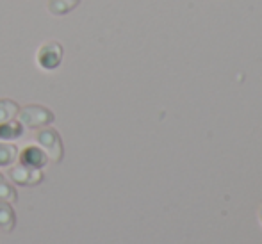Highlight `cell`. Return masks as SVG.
<instances>
[{
  "label": "cell",
  "instance_id": "obj_1",
  "mask_svg": "<svg viewBox=\"0 0 262 244\" xmlns=\"http://www.w3.org/2000/svg\"><path fill=\"white\" fill-rule=\"evenodd\" d=\"M55 120L54 113L43 105H27L20 110V123L27 128H41Z\"/></svg>",
  "mask_w": 262,
  "mask_h": 244
},
{
  "label": "cell",
  "instance_id": "obj_2",
  "mask_svg": "<svg viewBox=\"0 0 262 244\" xmlns=\"http://www.w3.org/2000/svg\"><path fill=\"white\" fill-rule=\"evenodd\" d=\"M36 139H38V143L43 146V150H45L47 157H49L50 161L52 162L62 161L64 150H62V141H61L59 132H55L54 128H45V130H41L36 136Z\"/></svg>",
  "mask_w": 262,
  "mask_h": 244
},
{
  "label": "cell",
  "instance_id": "obj_3",
  "mask_svg": "<svg viewBox=\"0 0 262 244\" xmlns=\"http://www.w3.org/2000/svg\"><path fill=\"white\" fill-rule=\"evenodd\" d=\"M36 59L43 70H55L62 61V47L59 43H47L38 50Z\"/></svg>",
  "mask_w": 262,
  "mask_h": 244
},
{
  "label": "cell",
  "instance_id": "obj_4",
  "mask_svg": "<svg viewBox=\"0 0 262 244\" xmlns=\"http://www.w3.org/2000/svg\"><path fill=\"white\" fill-rule=\"evenodd\" d=\"M9 176L13 179L14 184H20V186H38L43 180L41 169L29 168V166H16V168L9 169Z\"/></svg>",
  "mask_w": 262,
  "mask_h": 244
},
{
  "label": "cell",
  "instance_id": "obj_5",
  "mask_svg": "<svg viewBox=\"0 0 262 244\" xmlns=\"http://www.w3.org/2000/svg\"><path fill=\"white\" fill-rule=\"evenodd\" d=\"M47 153L43 150L36 146H29L21 151L20 155V164L29 166V168H36V169H41L43 166L47 164Z\"/></svg>",
  "mask_w": 262,
  "mask_h": 244
},
{
  "label": "cell",
  "instance_id": "obj_6",
  "mask_svg": "<svg viewBox=\"0 0 262 244\" xmlns=\"http://www.w3.org/2000/svg\"><path fill=\"white\" fill-rule=\"evenodd\" d=\"M14 225H16V216H14L13 207L4 199H0V230L9 234V232H13Z\"/></svg>",
  "mask_w": 262,
  "mask_h": 244
},
{
  "label": "cell",
  "instance_id": "obj_7",
  "mask_svg": "<svg viewBox=\"0 0 262 244\" xmlns=\"http://www.w3.org/2000/svg\"><path fill=\"white\" fill-rule=\"evenodd\" d=\"M80 4V0H49V11L54 16H64Z\"/></svg>",
  "mask_w": 262,
  "mask_h": 244
},
{
  "label": "cell",
  "instance_id": "obj_8",
  "mask_svg": "<svg viewBox=\"0 0 262 244\" xmlns=\"http://www.w3.org/2000/svg\"><path fill=\"white\" fill-rule=\"evenodd\" d=\"M18 113V105L13 102V100L2 98L0 100V123H6V121H11Z\"/></svg>",
  "mask_w": 262,
  "mask_h": 244
},
{
  "label": "cell",
  "instance_id": "obj_9",
  "mask_svg": "<svg viewBox=\"0 0 262 244\" xmlns=\"http://www.w3.org/2000/svg\"><path fill=\"white\" fill-rule=\"evenodd\" d=\"M21 123H13V121H6L0 123V139H16L21 136Z\"/></svg>",
  "mask_w": 262,
  "mask_h": 244
},
{
  "label": "cell",
  "instance_id": "obj_10",
  "mask_svg": "<svg viewBox=\"0 0 262 244\" xmlns=\"http://www.w3.org/2000/svg\"><path fill=\"white\" fill-rule=\"evenodd\" d=\"M18 150L13 145H6V143H0V166H9L16 161Z\"/></svg>",
  "mask_w": 262,
  "mask_h": 244
},
{
  "label": "cell",
  "instance_id": "obj_11",
  "mask_svg": "<svg viewBox=\"0 0 262 244\" xmlns=\"http://www.w3.org/2000/svg\"><path fill=\"white\" fill-rule=\"evenodd\" d=\"M16 198L18 196H16L14 187L11 186V184L4 179L2 173H0V199H4V202H16Z\"/></svg>",
  "mask_w": 262,
  "mask_h": 244
},
{
  "label": "cell",
  "instance_id": "obj_12",
  "mask_svg": "<svg viewBox=\"0 0 262 244\" xmlns=\"http://www.w3.org/2000/svg\"><path fill=\"white\" fill-rule=\"evenodd\" d=\"M260 217H262V210H260Z\"/></svg>",
  "mask_w": 262,
  "mask_h": 244
}]
</instances>
